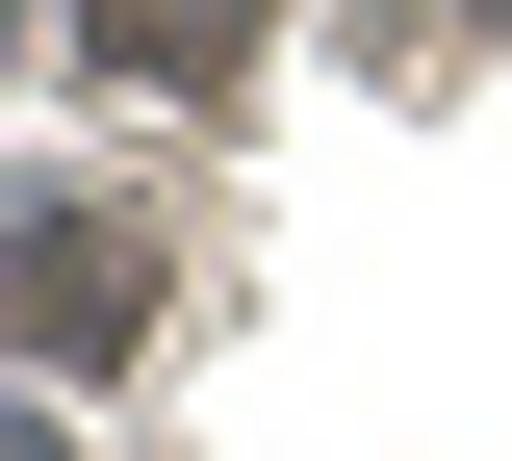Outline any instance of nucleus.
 Here are the masks:
<instances>
[{"instance_id":"obj_2","label":"nucleus","mask_w":512,"mask_h":461,"mask_svg":"<svg viewBox=\"0 0 512 461\" xmlns=\"http://www.w3.org/2000/svg\"><path fill=\"white\" fill-rule=\"evenodd\" d=\"M103 77H154V103H231V77H256V0H103Z\"/></svg>"},{"instance_id":"obj_4","label":"nucleus","mask_w":512,"mask_h":461,"mask_svg":"<svg viewBox=\"0 0 512 461\" xmlns=\"http://www.w3.org/2000/svg\"><path fill=\"white\" fill-rule=\"evenodd\" d=\"M487 26H512V0H487Z\"/></svg>"},{"instance_id":"obj_3","label":"nucleus","mask_w":512,"mask_h":461,"mask_svg":"<svg viewBox=\"0 0 512 461\" xmlns=\"http://www.w3.org/2000/svg\"><path fill=\"white\" fill-rule=\"evenodd\" d=\"M0 461H52V436H26V410H0Z\"/></svg>"},{"instance_id":"obj_1","label":"nucleus","mask_w":512,"mask_h":461,"mask_svg":"<svg viewBox=\"0 0 512 461\" xmlns=\"http://www.w3.org/2000/svg\"><path fill=\"white\" fill-rule=\"evenodd\" d=\"M0 333H26V359H103V333H154V231H128V205L26 231V257H0Z\"/></svg>"}]
</instances>
